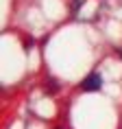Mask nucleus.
Segmentation results:
<instances>
[{
  "mask_svg": "<svg viewBox=\"0 0 122 129\" xmlns=\"http://www.w3.org/2000/svg\"><path fill=\"white\" fill-rule=\"evenodd\" d=\"M81 88H83V90H87V92H96V90H100V88H102V79H100V75L92 72L89 77H85V81L81 83Z\"/></svg>",
  "mask_w": 122,
  "mask_h": 129,
  "instance_id": "obj_1",
  "label": "nucleus"
},
{
  "mask_svg": "<svg viewBox=\"0 0 122 129\" xmlns=\"http://www.w3.org/2000/svg\"><path fill=\"white\" fill-rule=\"evenodd\" d=\"M57 90H59V88H57V83H54V81H46V92H48V94H54Z\"/></svg>",
  "mask_w": 122,
  "mask_h": 129,
  "instance_id": "obj_2",
  "label": "nucleus"
}]
</instances>
